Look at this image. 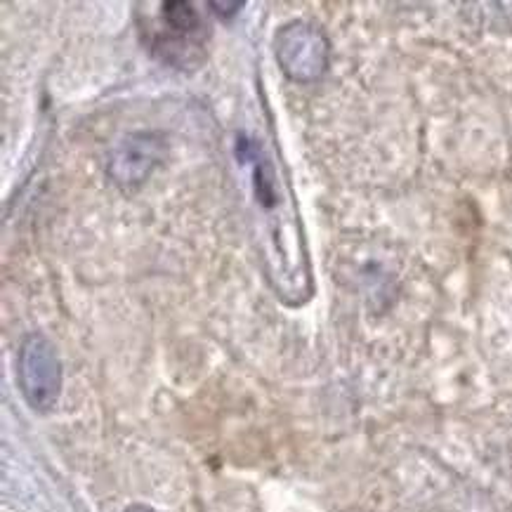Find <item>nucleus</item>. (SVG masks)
<instances>
[{"mask_svg":"<svg viewBox=\"0 0 512 512\" xmlns=\"http://www.w3.org/2000/svg\"><path fill=\"white\" fill-rule=\"evenodd\" d=\"M274 55L291 81L312 83L328 69V41L319 29L305 22L284 24L274 36Z\"/></svg>","mask_w":512,"mask_h":512,"instance_id":"obj_2","label":"nucleus"},{"mask_svg":"<svg viewBox=\"0 0 512 512\" xmlns=\"http://www.w3.org/2000/svg\"><path fill=\"white\" fill-rule=\"evenodd\" d=\"M126 512H156V510L147 508V505H133V508H128Z\"/></svg>","mask_w":512,"mask_h":512,"instance_id":"obj_5","label":"nucleus"},{"mask_svg":"<svg viewBox=\"0 0 512 512\" xmlns=\"http://www.w3.org/2000/svg\"><path fill=\"white\" fill-rule=\"evenodd\" d=\"M17 380L26 404L36 411H50L62 392V364H59L55 345L36 333L19 347Z\"/></svg>","mask_w":512,"mask_h":512,"instance_id":"obj_1","label":"nucleus"},{"mask_svg":"<svg viewBox=\"0 0 512 512\" xmlns=\"http://www.w3.org/2000/svg\"><path fill=\"white\" fill-rule=\"evenodd\" d=\"M161 10H163V19H166L168 29L173 31V34L189 36V34H194V31H199L201 19L194 12L192 3H180V0H173V3H163Z\"/></svg>","mask_w":512,"mask_h":512,"instance_id":"obj_4","label":"nucleus"},{"mask_svg":"<svg viewBox=\"0 0 512 512\" xmlns=\"http://www.w3.org/2000/svg\"><path fill=\"white\" fill-rule=\"evenodd\" d=\"M161 159V140L152 133L128 135L111 154L109 175L121 187H135L149 177Z\"/></svg>","mask_w":512,"mask_h":512,"instance_id":"obj_3","label":"nucleus"}]
</instances>
